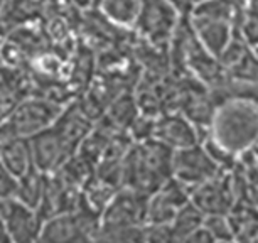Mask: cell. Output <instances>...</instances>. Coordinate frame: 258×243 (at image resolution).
<instances>
[{"instance_id":"cell-15","label":"cell","mask_w":258,"mask_h":243,"mask_svg":"<svg viewBox=\"0 0 258 243\" xmlns=\"http://www.w3.org/2000/svg\"><path fill=\"white\" fill-rule=\"evenodd\" d=\"M96 11L113 27L134 29L140 12V0H101Z\"/></svg>"},{"instance_id":"cell-10","label":"cell","mask_w":258,"mask_h":243,"mask_svg":"<svg viewBox=\"0 0 258 243\" xmlns=\"http://www.w3.org/2000/svg\"><path fill=\"white\" fill-rule=\"evenodd\" d=\"M152 139L164 144L172 152L191 147V145L199 144L203 140L199 137V129L182 111H172V113L155 116Z\"/></svg>"},{"instance_id":"cell-17","label":"cell","mask_w":258,"mask_h":243,"mask_svg":"<svg viewBox=\"0 0 258 243\" xmlns=\"http://www.w3.org/2000/svg\"><path fill=\"white\" fill-rule=\"evenodd\" d=\"M226 216L235 238H256L258 211L253 206H241L235 203Z\"/></svg>"},{"instance_id":"cell-12","label":"cell","mask_w":258,"mask_h":243,"mask_svg":"<svg viewBox=\"0 0 258 243\" xmlns=\"http://www.w3.org/2000/svg\"><path fill=\"white\" fill-rule=\"evenodd\" d=\"M42 221L44 220L37 210L22 205L14 198L4 215V225H6L9 240L19 243L39 241Z\"/></svg>"},{"instance_id":"cell-3","label":"cell","mask_w":258,"mask_h":243,"mask_svg":"<svg viewBox=\"0 0 258 243\" xmlns=\"http://www.w3.org/2000/svg\"><path fill=\"white\" fill-rule=\"evenodd\" d=\"M172 150L155 139L132 142L121 160V186L150 196L170 177Z\"/></svg>"},{"instance_id":"cell-2","label":"cell","mask_w":258,"mask_h":243,"mask_svg":"<svg viewBox=\"0 0 258 243\" xmlns=\"http://www.w3.org/2000/svg\"><path fill=\"white\" fill-rule=\"evenodd\" d=\"M243 2L245 0H201L187 14L194 36L218 59L240 31Z\"/></svg>"},{"instance_id":"cell-8","label":"cell","mask_w":258,"mask_h":243,"mask_svg":"<svg viewBox=\"0 0 258 243\" xmlns=\"http://www.w3.org/2000/svg\"><path fill=\"white\" fill-rule=\"evenodd\" d=\"M189 198L192 205L203 211L204 216L228 215L236 203L235 183H233L230 171L221 172L208 179L206 183L199 184L191 191Z\"/></svg>"},{"instance_id":"cell-19","label":"cell","mask_w":258,"mask_h":243,"mask_svg":"<svg viewBox=\"0 0 258 243\" xmlns=\"http://www.w3.org/2000/svg\"><path fill=\"white\" fill-rule=\"evenodd\" d=\"M187 95H189V98H187V101H186V108L187 106H206V105H209V100H203L201 98V95H198L196 98L192 96V91H187ZM201 113H206L209 118H211V115H213V110H206V108H196V111H194V115H191V120L194 125L199 129V125H203V122H201Z\"/></svg>"},{"instance_id":"cell-16","label":"cell","mask_w":258,"mask_h":243,"mask_svg":"<svg viewBox=\"0 0 258 243\" xmlns=\"http://www.w3.org/2000/svg\"><path fill=\"white\" fill-rule=\"evenodd\" d=\"M204 218L206 216L203 215V211L198 210L189 199L186 205L176 213L172 221L169 223L170 238L176 241H187L189 236L203 226Z\"/></svg>"},{"instance_id":"cell-14","label":"cell","mask_w":258,"mask_h":243,"mask_svg":"<svg viewBox=\"0 0 258 243\" xmlns=\"http://www.w3.org/2000/svg\"><path fill=\"white\" fill-rule=\"evenodd\" d=\"M46 174L39 171L36 166H32L26 174H22L17 179L16 193H14V199L19 203L26 205L29 208L37 210L41 206L42 199H44L46 193Z\"/></svg>"},{"instance_id":"cell-1","label":"cell","mask_w":258,"mask_h":243,"mask_svg":"<svg viewBox=\"0 0 258 243\" xmlns=\"http://www.w3.org/2000/svg\"><path fill=\"white\" fill-rule=\"evenodd\" d=\"M228 83L225 96L214 105L208 125V140L233 159L258 147V100L248 96L251 83Z\"/></svg>"},{"instance_id":"cell-13","label":"cell","mask_w":258,"mask_h":243,"mask_svg":"<svg viewBox=\"0 0 258 243\" xmlns=\"http://www.w3.org/2000/svg\"><path fill=\"white\" fill-rule=\"evenodd\" d=\"M0 160L14 177L19 179L34 166L31 144L27 137H7L0 142Z\"/></svg>"},{"instance_id":"cell-21","label":"cell","mask_w":258,"mask_h":243,"mask_svg":"<svg viewBox=\"0 0 258 243\" xmlns=\"http://www.w3.org/2000/svg\"><path fill=\"white\" fill-rule=\"evenodd\" d=\"M70 2L80 11H96L101 0H70Z\"/></svg>"},{"instance_id":"cell-4","label":"cell","mask_w":258,"mask_h":243,"mask_svg":"<svg viewBox=\"0 0 258 243\" xmlns=\"http://www.w3.org/2000/svg\"><path fill=\"white\" fill-rule=\"evenodd\" d=\"M182 16L174 0H140V12L134 29L150 47L169 52L170 39Z\"/></svg>"},{"instance_id":"cell-6","label":"cell","mask_w":258,"mask_h":243,"mask_svg":"<svg viewBox=\"0 0 258 243\" xmlns=\"http://www.w3.org/2000/svg\"><path fill=\"white\" fill-rule=\"evenodd\" d=\"M61 110L62 105L54 100L32 96L19 101L2 122L12 135L29 139L51 127Z\"/></svg>"},{"instance_id":"cell-7","label":"cell","mask_w":258,"mask_h":243,"mask_svg":"<svg viewBox=\"0 0 258 243\" xmlns=\"http://www.w3.org/2000/svg\"><path fill=\"white\" fill-rule=\"evenodd\" d=\"M221 172L228 171L218 166V162L209 155L206 147L201 142L172 152L170 177H174L184 188L189 189V194L196 186L206 183L208 179L218 176Z\"/></svg>"},{"instance_id":"cell-11","label":"cell","mask_w":258,"mask_h":243,"mask_svg":"<svg viewBox=\"0 0 258 243\" xmlns=\"http://www.w3.org/2000/svg\"><path fill=\"white\" fill-rule=\"evenodd\" d=\"M189 189L174 177H169L162 186L147 198L145 223L152 225H169L176 213L189 201Z\"/></svg>"},{"instance_id":"cell-20","label":"cell","mask_w":258,"mask_h":243,"mask_svg":"<svg viewBox=\"0 0 258 243\" xmlns=\"http://www.w3.org/2000/svg\"><path fill=\"white\" fill-rule=\"evenodd\" d=\"M16 184H17V179L9 172V169L4 166L2 160H0V196L2 198H14Z\"/></svg>"},{"instance_id":"cell-22","label":"cell","mask_w":258,"mask_h":243,"mask_svg":"<svg viewBox=\"0 0 258 243\" xmlns=\"http://www.w3.org/2000/svg\"><path fill=\"white\" fill-rule=\"evenodd\" d=\"M4 241H11L9 240V235H7V230H6V225H4V220L0 218V243Z\"/></svg>"},{"instance_id":"cell-9","label":"cell","mask_w":258,"mask_h":243,"mask_svg":"<svg viewBox=\"0 0 258 243\" xmlns=\"http://www.w3.org/2000/svg\"><path fill=\"white\" fill-rule=\"evenodd\" d=\"M29 144H31L34 166L44 174L57 171L76 152L52 125L29 137Z\"/></svg>"},{"instance_id":"cell-18","label":"cell","mask_w":258,"mask_h":243,"mask_svg":"<svg viewBox=\"0 0 258 243\" xmlns=\"http://www.w3.org/2000/svg\"><path fill=\"white\" fill-rule=\"evenodd\" d=\"M241 34L258 54V0H245L241 16Z\"/></svg>"},{"instance_id":"cell-5","label":"cell","mask_w":258,"mask_h":243,"mask_svg":"<svg viewBox=\"0 0 258 243\" xmlns=\"http://www.w3.org/2000/svg\"><path fill=\"white\" fill-rule=\"evenodd\" d=\"M147 198L149 196L145 194L125 186L116 189L103 211L100 213V230L96 236L101 233L142 226L145 223V213H147Z\"/></svg>"}]
</instances>
